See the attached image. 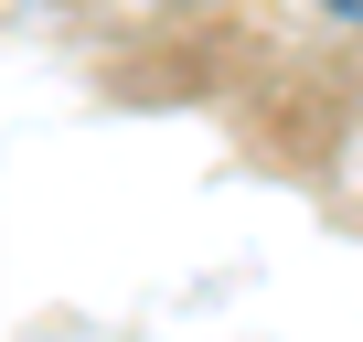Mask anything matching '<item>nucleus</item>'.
Instances as JSON below:
<instances>
[{
    "mask_svg": "<svg viewBox=\"0 0 363 342\" xmlns=\"http://www.w3.org/2000/svg\"><path fill=\"white\" fill-rule=\"evenodd\" d=\"M320 11H331V22H342V33H363V0H320Z\"/></svg>",
    "mask_w": 363,
    "mask_h": 342,
    "instance_id": "f257e3e1",
    "label": "nucleus"
}]
</instances>
